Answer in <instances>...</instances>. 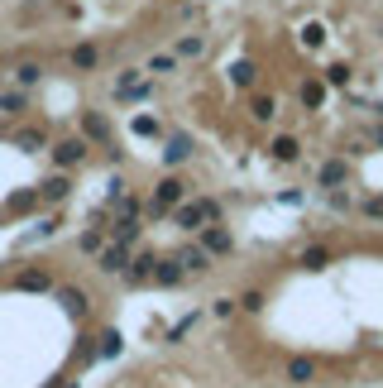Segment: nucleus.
<instances>
[{
    "instance_id": "9d476101",
    "label": "nucleus",
    "mask_w": 383,
    "mask_h": 388,
    "mask_svg": "<svg viewBox=\"0 0 383 388\" xmlns=\"http://www.w3.org/2000/svg\"><path fill=\"white\" fill-rule=\"evenodd\" d=\"M206 249H230V235L225 230H206Z\"/></svg>"
},
{
    "instance_id": "f257e3e1",
    "label": "nucleus",
    "mask_w": 383,
    "mask_h": 388,
    "mask_svg": "<svg viewBox=\"0 0 383 388\" xmlns=\"http://www.w3.org/2000/svg\"><path fill=\"white\" fill-rule=\"evenodd\" d=\"M287 384H316V360H307V355L287 360Z\"/></svg>"
},
{
    "instance_id": "0eeeda50",
    "label": "nucleus",
    "mask_w": 383,
    "mask_h": 388,
    "mask_svg": "<svg viewBox=\"0 0 383 388\" xmlns=\"http://www.w3.org/2000/svg\"><path fill=\"white\" fill-rule=\"evenodd\" d=\"M178 264H183V274H187V269H192V274H196V269H206V249H187Z\"/></svg>"
},
{
    "instance_id": "4468645a",
    "label": "nucleus",
    "mask_w": 383,
    "mask_h": 388,
    "mask_svg": "<svg viewBox=\"0 0 383 388\" xmlns=\"http://www.w3.org/2000/svg\"><path fill=\"white\" fill-rule=\"evenodd\" d=\"M240 307H245V312H259V307H264V292H245Z\"/></svg>"
},
{
    "instance_id": "f03ea898",
    "label": "nucleus",
    "mask_w": 383,
    "mask_h": 388,
    "mask_svg": "<svg viewBox=\"0 0 383 388\" xmlns=\"http://www.w3.org/2000/svg\"><path fill=\"white\" fill-rule=\"evenodd\" d=\"M201 216H216V206H183V211H178V225H183V230H196Z\"/></svg>"
},
{
    "instance_id": "7ed1b4c3",
    "label": "nucleus",
    "mask_w": 383,
    "mask_h": 388,
    "mask_svg": "<svg viewBox=\"0 0 383 388\" xmlns=\"http://www.w3.org/2000/svg\"><path fill=\"white\" fill-rule=\"evenodd\" d=\"M82 154H87V144H82V139H68V144H58V149H53V159H58V163H77Z\"/></svg>"
},
{
    "instance_id": "f8f14e48",
    "label": "nucleus",
    "mask_w": 383,
    "mask_h": 388,
    "mask_svg": "<svg viewBox=\"0 0 383 388\" xmlns=\"http://www.w3.org/2000/svg\"><path fill=\"white\" fill-rule=\"evenodd\" d=\"M326 259H331V254H326V249H307V254H302V269H321V264H326Z\"/></svg>"
},
{
    "instance_id": "20e7f679",
    "label": "nucleus",
    "mask_w": 383,
    "mask_h": 388,
    "mask_svg": "<svg viewBox=\"0 0 383 388\" xmlns=\"http://www.w3.org/2000/svg\"><path fill=\"white\" fill-rule=\"evenodd\" d=\"M183 192H187V187H183V183H173V178H168V183H158V206H168V201H183Z\"/></svg>"
},
{
    "instance_id": "9b49d317",
    "label": "nucleus",
    "mask_w": 383,
    "mask_h": 388,
    "mask_svg": "<svg viewBox=\"0 0 383 388\" xmlns=\"http://www.w3.org/2000/svg\"><path fill=\"white\" fill-rule=\"evenodd\" d=\"M101 269H110V274H115V269H125V249H105V259H101Z\"/></svg>"
},
{
    "instance_id": "39448f33",
    "label": "nucleus",
    "mask_w": 383,
    "mask_h": 388,
    "mask_svg": "<svg viewBox=\"0 0 383 388\" xmlns=\"http://www.w3.org/2000/svg\"><path fill=\"white\" fill-rule=\"evenodd\" d=\"M154 264H158V259H149V254H144V259H134V269H130V283H144V278H154Z\"/></svg>"
},
{
    "instance_id": "2eb2a0df",
    "label": "nucleus",
    "mask_w": 383,
    "mask_h": 388,
    "mask_svg": "<svg viewBox=\"0 0 383 388\" xmlns=\"http://www.w3.org/2000/svg\"><path fill=\"white\" fill-rule=\"evenodd\" d=\"M19 288H29V292H39V288H48V278H43V274H29V278H24V283H19Z\"/></svg>"
},
{
    "instance_id": "6e6552de",
    "label": "nucleus",
    "mask_w": 383,
    "mask_h": 388,
    "mask_svg": "<svg viewBox=\"0 0 383 388\" xmlns=\"http://www.w3.org/2000/svg\"><path fill=\"white\" fill-rule=\"evenodd\" d=\"M345 173H350L345 163H326V168H321V183H326V187H331V183H345Z\"/></svg>"
},
{
    "instance_id": "423d86ee",
    "label": "nucleus",
    "mask_w": 383,
    "mask_h": 388,
    "mask_svg": "<svg viewBox=\"0 0 383 388\" xmlns=\"http://www.w3.org/2000/svg\"><path fill=\"white\" fill-rule=\"evenodd\" d=\"M63 302H68V312H72V316H82V312H87V297H82L77 288H63Z\"/></svg>"
},
{
    "instance_id": "ddd939ff",
    "label": "nucleus",
    "mask_w": 383,
    "mask_h": 388,
    "mask_svg": "<svg viewBox=\"0 0 383 388\" xmlns=\"http://www.w3.org/2000/svg\"><path fill=\"white\" fill-rule=\"evenodd\" d=\"M273 154H278V159H297V139H278Z\"/></svg>"
},
{
    "instance_id": "1a4fd4ad",
    "label": "nucleus",
    "mask_w": 383,
    "mask_h": 388,
    "mask_svg": "<svg viewBox=\"0 0 383 388\" xmlns=\"http://www.w3.org/2000/svg\"><path fill=\"white\" fill-rule=\"evenodd\" d=\"M192 154V139H173L168 144V163H178V159H187Z\"/></svg>"
}]
</instances>
